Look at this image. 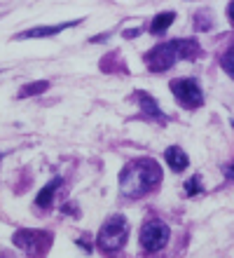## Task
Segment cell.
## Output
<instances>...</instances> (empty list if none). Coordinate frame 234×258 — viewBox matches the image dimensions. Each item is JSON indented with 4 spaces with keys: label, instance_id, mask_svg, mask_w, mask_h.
I'll return each mask as SVG.
<instances>
[{
    "label": "cell",
    "instance_id": "obj_6",
    "mask_svg": "<svg viewBox=\"0 0 234 258\" xmlns=\"http://www.w3.org/2000/svg\"><path fill=\"white\" fill-rule=\"evenodd\" d=\"M171 92L178 96V101L187 108H197L204 103V94H201L197 80H190V78H183V80H174L171 82Z\"/></svg>",
    "mask_w": 234,
    "mask_h": 258
},
{
    "label": "cell",
    "instance_id": "obj_7",
    "mask_svg": "<svg viewBox=\"0 0 234 258\" xmlns=\"http://www.w3.org/2000/svg\"><path fill=\"white\" fill-rule=\"evenodd\" d=\"M80 21H66V24H56V26H40V28H31V31H21L17 35V40H26V38H49V35L61 33L63 28H70Z\"/></svg>",
    "mask_w": 234,
    "mask_h": 258
},
{
    "label": "cell",
    "instance_id": "obj_2",
    "mask_svg": "<svg viewBox=\"0 0 234 258\" xmlns=\"http://www.w3.org/2000/svg\"><path fill=\"white\" fill-rule=\"evenodd\" d=\"M197 52L199 47L194 40H171L150 49L145 54V63L152 73H162V71H169L178 59H192Z\"/></svg>",
    "mask_w": 234,
    "mask_h": 258
},
{
    "label": "cell",
    "instance_id": "obj_14",
    "mask_svg": "<svg viewBox=\"0 0 234 258\" xmlns=\"http://www.w3.org/2000/svg\"><path fill=\"white\" fill-rule=\"evenodd\" d=\"M185 190H187V195H199L201 192V181L197 176L190 178V181L185 183Z\"/></svg>",
    "mask_w": 234,
    "mask_h": 258
},
{
    "label": "cell",
    "instance_id": "obj_11",
    "mask_svg": "<svg viewBox=\"0 0 234 258\" xmlns=\"http://www.w3.org/2000/svg\"><path fill=\"white\" fill-rule=\"evenodd\" d=\"M59 185H61V178H54L47 188H42L40 190V195H38L35 204H38V207H49V204H52V197H54V190H56Z\"/></svg>",
    "mask_w": 234,
    "mask_h": 258
},
{
    "label": "cell",
    "instance_id": "obj_10",
    "mask_svg": "<svg viewBox=\"0 0 234 258\" xmlns=\"http://www.w3.org/2000/svg\"><path fill=\"white\" fill-rule=\"evenodd\" d=\"M174 19H176V14L174 12H162L160 17H154L152 19V24H150V33H164L171 24H174Z\"/></svg>",
    "mask_w": 234,
    "mask_h": 258
},
{
    "label": "cell",
    "instance_id": "obj_9",
    "mask_svg": "<svg viewBox=\"0 0 234 258\" xmlns=\"http://www.w3.org/2000/svg\"><path fill=\"white\" fill-rule=\"evenodd\" d=\"M138 101H140V110L143 113H147L150 117H154V120H167V115L160 110V106L154 103V99L150 94H145V92H140V96H138Z\"/></svg>",
    "mask_w": 234,
    "mask_h": 258
},
{
    "label": "cell",
    "instance_id": "obj_4",
    "mask_svg": "<svg viewBox=\"0 0 234 258\" xmlns=\"http://www.w3.org/2000/svg\"><path fill=\"white\" fill-rule=\"evenodd\" d=\"M169 242V225L162 223V221H150V223L143 225L140 230V246L145 249L147 253H154L164 249Z\"/></svg>",
    "mask_w": 234,
    "mask_h": 258
},
{
    "label": "cell",
    "instance_id": "obj_5",
    "mask_svg": "<svg viewBox=\"0 0 234 258\" xmlns=\"http://www.w3.org/2000/svg\"><path fill=\"white\" fill-rule=\"evenodd\" d=\"M14 244L26 253H45L52 244V235L45 230H19L14 235Z\"/></svg>",
    "mask_w": 234,
    "mask_h": 258
},
{
    "label": "cell",
    "instance_id": "obj_12",
    "mask_svg": "<svg viewBox=\"0 0 234 258\" xmlns=\"http://www.w3.org/2000/svg\"><path fill=\"white\" fill-rule=\"evenodd\" d=\"M47 89V82H38V85H26V87L19 92V96H33V94H40Z\"/></svg>",
    "mask_w": 234,
    "mask_h": 258
},
{
    "label": "cell",
    "instance_id": "obj_15",
    "mask_svg": "<svg viewBox=\"0 0 234 258\" xmlns=\"http://www.w3.org/2000/svg\"><path fill=\"white\" fill-rule=\"evenodd\" d=\"M225 176H227L229 181H234V164H229V167H225Z\"/></svg>",
    "mask_w": 234,
    "mask_h": 258
},
{
    "label": "cell",
    "instance_id": "obj_1",
    "mask_svg": "<svg viewBox=\"0 0 234 258\" xmlns=\"http://www.w3.org/2000/svg\"><path fill=\"white\" fill-rule=\"evenodd\" d=\"M162 181V167L154 160H134L120 174V190L127 197H140Z\"/></svg>",
    "mask_w": 234,
    "mask_h": 258
},
{
    "label": "cell",
    "instance_id": "obj_13",
    "mask_svg": "<svg viewBox=\"0 0 234 258\" xmlns=\"http://www.w3.org/2000/svg\"><path fill=\"white\" fill-rule=\"evenodd\" d=\"M222 68H225V73H227L229 78H234V49L222 56Z\"/></svg>",
    "mask_w": 234,
    "mask_h": 258
},
{
    "label": "cell",
    "instance_id": "obj_8",
    "mask_svg": "<svg viewBox=\"0 0 234 258\" xmlns=\"http://www.w3.org/2000/svg\"><path fill=\"white\" fill-rule=\"evenodd\" d=\"M164 160H167V164L171 167V171H185L187 164H190V160H187L185 150L178 148V146H171V148H167V153H164Z\"/></svg>",
    "mask_w": 234,
    "mask_h": 258
},
{
    "label": "cell",
    "instance_id": "obj_16",
    "mask_svg": "<svg viewBox=\"0 0 234 258\" xmlns=\"http://www.w3.org/2000/svg\"><path fill=\"white\" fill-rule=\"evenodd\" d=\"M227 17H229V21L234 24V0L229 3V7H227Z\"/></svg>",
    "mask_w": 234,
    "mask_h": 258
},
{
    "label": "cell",
    "instance_id": "obj_3",
    "mask_svg": "<svg viewBox=\"0 0 234 258\" xmlns=\"http://www.w3.org/2000/svg\"><path fill=\"white\" fill-rule=\"evenodd\" d=\"M127 232H129L127 218L124 216H110L106 223H103V228H101L96 242H99V246L106 253H115L124 246V242H127Z\"/></svg>",
    "mask_w": 234,
    "mask_h": 258
}]
</instances>
